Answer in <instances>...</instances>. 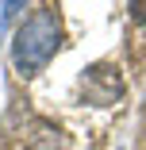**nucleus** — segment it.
Wrapping results in <instances>:
<instances>
[{
	"mask_svg": "<svg viewBox=\"0 0 146 150\" xmlns=\"http://www.w3.org/2000/svg\"><path fill=\"white\" fill-rule=\"evenodd\" d=\"M62 50V16L54 8H35L12 39V69L19 77H39Z\"/></svg>",
	"mask_w": 146,
	"mask_h": 150,
	"instance_id": "1",
	"label": "nucleus"
},
{
	"mask_svg": "<svg viewBox=\"0 0 146 150\" xmlns=\"http://www.w3.org/2000/svg\"><path fill=\"white\" fill-rule=\"evenodd\" d=\"M100 81V73H96V66L92 69H85V77H81V93H85V100H92V104H115L123 96V81H119V69H111L108 66V77H104V85H96Z\"/></svg>",
	"mask_w": 146,
	"mask_h": 150,
	"instance_id": "2",
	"label": "nucleus"
},
{
	"mask_svg": "<svg viewBox=\"0 0 146 150\" xmlns=\"http://www.w3.org/2000/svg\"><path fill=\"white\" fill-rule=\"evenodd\" d=\"M127 12H131V19H135V23H146V0H131Z\"/></svg>",
	"mask_w": 146,
	"mask_h": 150,
	"instance_id": "3",
	"label": "nucleus"
},
{
	"mask_svg": "<svg viewBox=\"0 0 146 150\" xmlns=\"http://www.w3.org/2000/svg\"><path fill=\"white\" fill-rule=\"evenodd\" d=\"M0 35H4V19H0Z\"/></svg>",
	"mask_w": 146,
	"mask_h": 150,
	"instance_id": "4",
	"label": "nucleus"
}]
</instances>
